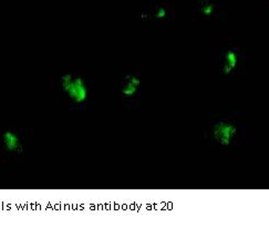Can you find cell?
Wrapping results in <instances>:
<instances>
[{
  "label": "cell",
  "mask_w": 269,
  "mask_h": 238,
  "mask_svg": "<svg viewBox=\"0 0 269 238\" xmlns=\"http://www.w3.org/2000/svg\"><path fill=\"white\" fill-rule=\"evenodd\" d=\"M2 142L5 148L9 152H18L22 150V142L19 136L12 131H6L2 134Z\"/></svg>",
  "instance_id": "277c9868"
},
{
  "label": "cell",
  "mask_w": 269,
  "mask_h": 238,
  "mask_svg": "<svg viewBox=\"0 0 269 238\" xmlns=\"http://www.w3.org/2000/svg\"><path fill=\"white\" fill-rule=\"evenodd\" d=\"M239 64L238 53L235 50H227L224 54V65H223L222 71L224 74H230L237 68Z\"/></svg>",
  "instance_id": "3957f363"
},
{
  "label": "cell",
  "mask_w": 269,
  "mask_h": 238,
  "mask_svg": "<svg viewBox=\"0 0 269 238\" xmlns=\"http://www.w3.org/2000/svg\"><path fill=\"white\" fill-rule=\"evenodd\" d=\"M214 11H215V6H214L212 2H208V1H206V0H204L203 3H202V6H201L202 15H204L205 17H211V16H213Z\"/></svg>",
  "instance_id": "8992f818"
},
{
  "label": "cell",
  "mask_w": 269,
  "mask_h": 238,
  "mask_svg": "<svg viewBox=\"0 0 269 238\" xmlns=\"http://www.w3.org/2000/svg\"><path fill=\"white\" fill-rule=\"evenodd\" d=\"M237 128L234 124L221 121V122L214 125L213 136L215 141L218 142L221 145L227 146L232 144L235 136L237 135Z\"/></svg>",
  "instance_id": "7a4b0ae2"
},
{
  "label": "cell",
  "mask_w": 269,
  "mask_h": 238,
  "mask_svg": "<svg viewBox=\"0 0 269 238\" xmlns=\"http://www.w3.org/2000/svg\"><path fill=\"white\" fill-rule=\"evenodd\" d=\"M167 9L165 7H158L157 10L154 12V18L158 19V20H163L167 17Z\"/></svg>",
  "instance_id": "52a82bcc"
},
{
  "label": "cell",
  "mask_w": 269,
  "mask_h": 238,
  "mask_svg": "<svg viewBox=\"0 0 269 238\" xmlns=\"http://www.w3.org/2000/svg\"><path fill=\"white\" fill-rule=\"evenodd\" d=\"M141 86V79L137 76H128L127 82L122 87V94L125 98H132L136 94L138 87Z\"/></svg>",
  "instance_id": "5b68a950"
},
{
  "label": "cell",
  "mask_w": 269,
  "mask_h": 238,
  "mask_svg": "<svg viewBox=\"0 0 269 238\" xmlns=\"http://www.w3.org/2000/svg\"><path fill=\"white\" fill-rule=\"evenodd\" d=\"M60 85L62 90L74 103L86 102L89 97V89L82 78L66 73L60 79Z\"/></svg>",
  "instance_id": "6da1fadb"
}]
</instances>
